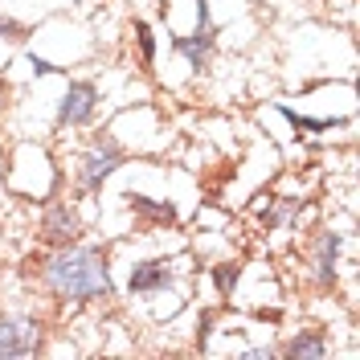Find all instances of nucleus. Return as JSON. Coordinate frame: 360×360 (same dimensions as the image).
<instances>
[{
	"label": "nucleus",
	"mask_w": 360,
	"mask_h": 360,
	"mask_svg": "<svg viewBox=\"0 0 360 360\" xmlns=\"http://www.w3.org/2000/svg\"><path fill=\"white\" fill-rule=\"evenodd\" d=\"M41 283L66 303H94L111 295V270L107 254L94 246H62L41 266Z\"/></svg>",
	"instance_id": "nucleus-1"
},
{
	"label": "nucleus",
	"mask_w": 360,
	"mask_h": 360,
	"mask_svg": "<svg viewBox=\"0 0 360 360\" xmlns=\"http://www.w3.org/2000/svg\"><path fill=\"white\" fill-rule=\"evenodd\" d=\"M119 164H123L119 143H115L111 135H98V139L90 143L82 168H78V188H82V193H98V188H103V180L111 176Z\"/></svg>",
	"instance_id": "nucleus-2"
},
{
	"label": "nucleus",
	"mask_w": 360,
	"mask_h": 360,
	"mask_svg": "<svg viewBox=\"0 0 360 360\" xmlns=\"http://www.w3.org/2000/svg\"><path fill=\"white\" fill-rule=\"evenodd\" d=\"M41 323L33 315H0V356H37Z\"/></svg>",
	"instance_id": "nucleus-3"
},
{
	"label": "nucleus",
	"mask_w": 360,
	"mask_h": 360,
	"mask_svg": "<svg viewBox=\"0 0 360 360\" xmlns=\"http://www.w3.org/2000/svg\"><path fill=\"white\" fill-rule=\"evenodd\" d=\"M98 111V86L94 82H70L62 94V107H58V123L62 127H82L90 123Z\"/></svg>",
	"instance_id": "nucleus-4"
},
{
	"label": "nucleus",
	"mask_w": 360,
	"mask_h": 360,
	"mask_svg": "<svg viewBox=\"0 0 360 360\" xmlns=\"http://www.w3.org/2000/svg\"><path fill=\"white\" fill-rule=\"evenodd\" d=\"M78 233H82V221H78V213L70 209V205H49L45 209V221H41V242L53 250L70 246V242H78Z\"/></svg>",
	"instance_id": "nucleus-5"
},
{
	"label": "nucleus",
	"mask_w": 360,
	"mask_h": 360,
	"mask_svg": "<svg viewBox=\"0 0 360 360\" xmlns=\"http://www.w3.org/2000/svg\"><path fill=\"white\" fill-rule=\"evenodd\" d=\"M336 254H340V233H319L315 238V278H319V287H332L336 283Z\"/></svg>",
	"instance_id": "nucleus-6"
},
{
	"label": "nucleus",
	"mask_w": 360,
	"mask_h": 360,
	"mask_svg": "<svg viewBox=\"0 0 360 360\" xmlns=\"http://www.w3.org/2000/svg\"><path fill=\"white\" fill-rule=\"evenodd\" d=\"M172 45H176V53L188 58V66L201 70L205 62H209V53H213V25H197L193 37H176Z\"/></svg>",
	"instance_id": "nucleus-7"
},
{
	"label": "nucleus",
	"mask_w": 360,
	"mask_h": 360,
	"mask_svg": "<svg viewBox=\"0 0 360 360\" xmlns=\"http://www.w3.org/2000/svg\"><path fill=\"white\" fill-rule=\"evenodd\" d=\"M168 278H172L168 262H139L127 278V287H131V295H152L160 287H168Z\"/></svg>",
	"instance_id": "nucleus-8"
},
{
	"label": "nucleus",
	"mask_w": 360,
	"mask_h": 360,
	"mask_svg": "<svg viewBox=\"0 0 360 360\" xmlns=\"http://www.w3.org/2000/svg\"><path fill=\"white\" fill-rule=\"evenodd\" d=\"M332 348H328V340L323 332H295L287 340V348H283V356L287 360H299V356H328Z\"/></svg>",
	"instance_id": "nucleus-9"
},
{
	"label": "nucleus",
	"mask_w": 360,
	"mask_h": 360,
	"mask_svg": "<svg viewBox=\"0 0 360 360\" xmlns=\"http://www.w3.org/2000/svg\"><path fill=\"white\" fill-rule=\"evenodd\" d=\"M135 213H143V217H152V221H164L172 225L176 221V213H172V205H160V201H148V197H135Z\"/></svg>",
	"instance_id": "nucleus-10"
},
{
	"label": "nucleus",
	"mask_w": 360,
	"mask_h": 360,
	"mask_svg": "<svg viewBox=\"0 0 360 360\" xmlns=\"http://www.w3.org/2000/svg\"><path fill=\"white\" fill-rule=\"evenodd\" d=\"M238 274H242V266H238V262H221V266L213 270V283H217V291L229 295V291H233V283H238Z\"/></svg>",
	"instance_id": "nucleus-11"
},
{
	"label": "nucleus",
	"mask_w": 360,
	"mask_h": 360,
	"mask_svg": "<svg viewBox=\"0 0 360 360\" xmlns=\"http://www.w3.org/2000/svg\"><path fill=\"white\" fill-rule=\"evenodd\" d=\"M283 115L291 119V127H299V131H328V127H332V119H303V115H295L291 107H283Z\"/></svg>",
	"instance_id": "nucleus-12"
},
{
	"label": "nucleus",
	"mask_w": 360,
	"mask_h": 360,
	"mask_svg": "<svg viewBox=\"0 0 360 360\" xmlns=\"http://www.w3.org/2000/svg\"><path fill=\"white\" fill-rule=\"evenodd\" d=\"M135 37H139V53H143V66H152V58H156V41H152V29H148V21L135 25Z\"/></svg>",
	"instance_id": "nucleus-13"
},
{
	"label": "nucleus",
	"mask_w": 360,
	"mask_h": 360,
	"mask_svg": "<svg viewBox=\"0 0 360 360\" xmlns=\"http://www.w3.org/2000/svg\"><path fill=\"white\" fill-rule=\"evenodd\" d=\"M4 33H8V37H21V25H13V21L0 17V37H4Z\"/></svg>",
	"instance_id": "nucleus-14"
},
{
	"label": "nucleus",
	"mask_w": 360,
	"mask_h": 360,
	"mask_svg": "<svg viewBox=\"0 0 360 360\" xmlns=\"http://www.w3.org/2000/svg\"><path fill=\"white\" fill-rule=\"evenodd\" d=\"M29 66L37 70V74H53V66H49V62H45V58H29Z\"/></svg>",
	"instance_id": "nucleus-15"
}]
</instances>
